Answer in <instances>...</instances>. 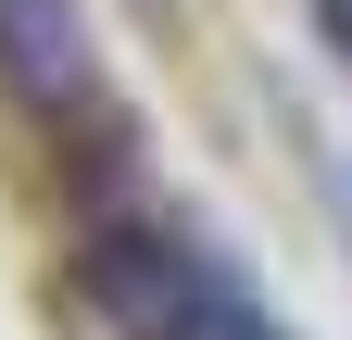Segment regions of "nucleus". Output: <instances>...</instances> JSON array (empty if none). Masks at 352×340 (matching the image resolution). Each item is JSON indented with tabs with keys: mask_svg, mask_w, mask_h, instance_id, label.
<instances>
[{
	"mask_svg": "<svg viewBox=\"0 0 352 340\" xmlns=\"http://www.w3.org/2000/svg\"><path fill=\"white\" fill-rule=\"evenodd\" d=\"M189 340H277V328H264V315H252V303H239V290H227V303H214V315H201V328H189Z\"/></svg>",
	"mask_w": 352,
	"mask_h": 340,
	"instance_id": "obj_3",
	"label": "nucleus"
},
{
	"mask_svg": "<svg viewBox=\"0 0 352 340\" xmlns=\"http://www.w3.org/2000/svg\"><path fill=\"white\" fill-rule=\"evenodd\" d=\"M0 76L38 101V114H88V13L76 0H0Z\"/></svg>",
	"mask_w": 352,
	"mask_h": 340,
	"instance_id": "obj_2",
	"label": "nucleus"
},
{
	"mask_svg": "<svg viewBox=\"0 0 352 340\" xmlns=\"http://www.w3.org/2000/svg\"><path fill=\"white\" fill-rule=\"evenodd\" d=\"M327 38H340V51H352V0H327Z\"/></svg>",
	"mask_w": 352,
	"mask_h": 340,
	"instance_id": "obj_4",
	"label": "nucleus"
},
{
	"mask_svg": "<svg viewBox=\"0 0 352 340\" xmlns=\"http://www.w3.org/2000/svg\"><path fill=\"white\" fill-rule=\"evenodd\" d=\"M76 290H88V315H101L113 340H189L214 303H227V277H214L176 227H151V215H101L88 227Z\"/></svg>",
	"mask_w": 352,
	"mask_h": 340,
	"instance_id": "obj_1",
	"label": "nucleus"
}]
</instances>
